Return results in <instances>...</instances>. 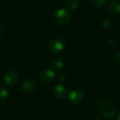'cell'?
<instances>
[{
	"label": "cell",
	"mask_w": 120,
	"mask_h": 120,
	"mask_svg": "<svg viewBox=\"0 0 120 120\" xmlns=\"http://www.w3.org/2000/svg\"><path fill=\"white\" fill-rule=\"evenodd\" d=\"M99 111L101 115L107 118L112 117L117 112V105L111 100L104 99L99 104Z\"/></svg>",
	"instance_id": "cell-1"
},
{
	"label": "cell",
	"mask_w": 120,
	"mask_h": 120,
	"mask_svg": "<svg viewBox=\"0 0 120 120\" xmlns=\"http://www.w3.org/2000/svg\"><path fill=\"white\" fill-rule=\"evenodd\" d=\"M55 21L61 25H68L71 20V15L70 12L64 8H60L55 11L54 14Z\"/></svg>",
	"instance_id": "cell-2"
},
{
	"label": "cell",
	"mask_w": 120,
	"mask_h": 120,
	"mask_svg": "<svg viewBox=\"0 0 120 120\" xmlns=\"http://www.w3.org/2000/svg\"><path fill=\"white\" fill-rule=\"evenodd\" d=\"M50 50L54 53H57L61 52L64 49V41L60 38H54L52 39L49 44Z\"/></svg>",
	"instance_id": "cell-3"
},
{
	"label": "cell",
	"mask_w": 120,
	"mask_h": 120,
	"mask_svg": "<svg viewBox=\"0 0 120 120\" xmlns=\"http://www.w3.org/2000/svg\"><path fill=\"white\" fill-rule=\"evenodd\" d=\"M52 95L57 99H64L67 96L66 89L61 84L54 86L52 89Z\"/></svg>",
	"instance_id": "cell-4"
},
{
	"label": "cell",
	"mask_w": 120,
	"mask_h": 120,
	"mask_svg": "<svg viewBox=\"0 0 120 120\" xmlns=\"http://www.w3.org/2000/svg\"><path fill=\"white\" fill-rule=\"evenodd\" d=\"M18 81V75L13 70L7 71L4 76V82L8 86H13Z\"/></svg>",
	"instance_id": "cell-5"
},
{
	"label": "cell",
	"mask_w": 120,
	"mask_h": 120,
	"mask_svg": "<svg viewBox=\"0 0 120 120\" xmlns=\"http://www.w3.org/2000/svg\"><path fill=\"white\" fill-rule=\"evenodd\" d=\"M55 78V73L51 69L44 70L40 74V79L43 83H50Z\"/></svg>",
	"instance_id": "cell-6"
},
{
	"label": "cell",
	"mask_w": 120,
	"mask_h": 120,
	"mask_svg": "<svg viewBox=\"0 0 120 120\" xmlns=\"http://www.w3.org/2000/svg\"><path fill=\"white\" fill-rule=\"evenodd\" d=\"M84 98V94L82 90L81 89H75L72 91L69 95V98L70 101L74 104H78L83 101Z\"/></svg>",
	"instance_id": "cell-7"
},
{
	"label": "cell",
	"mask_w": 120,
	"mask_h": 120,
	"mask_svg": "<svg viewBox=\"0 0 120 120\" xmlns=\"http://www.w3.org/2000/svg\"><path fill=\"white\" fill-rule=\"evenodd\" d=\"M37 82L32 79H25L22 83V85H21L22 89L25 93H32L37 89Z\"/></svg>",
	"instance_id": "cell-8"
},
{
	"label": "cell",
	"mask_w": 120,
	"mask_h": 120,
	"mask_svg": "<svg viewBox=\"0 0 120 120\" xmlns=\"http://www.w3.org/2000/svg\"><path fill=\"white\" fill-rule=\"evenodd\" d=\"M109 11L112 15H118L120 13V4L116 1H112L108 6Z\"/></svg>",
	"instance_id": "cell-9"
},
{
	"label": "cell",
	"mask_w": 120,
	"mask_h": 120,
	"mask_svg": "<svg viewBox=\"0 0 120 120\" xmlns=\"http://www.w3.org/2000/svg\"><path fill=\"white\" fill-rule=\"evenodd\" d=\"M114 25H115L114 20L110 18H107V19L104 20L103 22V26L106 30L112 29L114 27Z\"/></svg>",
	"instance_id": "cell-10"
},
{
	"label": "cell",
	"mask_w": 120,
	"mask_h": 120,
	"mask_svg": "<svg viewBox=\"0 0 120 120\" xmlns=\"http://www.w3.org/2000/svg\"><path fill=\"white\" fill-rule=\"evenodd\" d=\"M80 4L79 0H69L67 3V6L71 10L76 9Z\"/></svg>",
	"instance_id": "cell-11"
},
{
	"label": "cell",
	"mask_w": 120,
	"mask_h": 120,
	"mask_svg": "<svg viewBox=\"0 0 120 120\" xmlns=\"http://www.w3.org/2000/svg\"><path fill=\"white\" fill-rule=\"evenodd\" d=\"M90 1L93 6L98 8L104 7L108 1V0H90Z\"/></svg>",
	"instance_id": "cell-12"
},
{
	"label": "cell",
	"mask_w": 120,
	"mask_h": 120,
	"mask_svg": "<svg viewBox=\"0 0 120 120\" xmlns=\"http://www.w3.org/2000/svg\"><path fill=\"white\" fill-rule=\"evenodd\" d=\"M8 96V89L6 87L2 86L0 88V99L4 100Z\"/></svg>",
	"instance_id": "cell-13"
},
{
	"label": "cell",
	"mask_w": 120,
	"mask_h": 120,
	"mask_svg": "<svg viewBox=\"0 0 120 120\" xmlns=\"http://www.w3.org/2000/svg\"><path fill=\"white\" fill-rule=\"evenodd\" d=\"M63 66V61L60 58H56L53 61V67L56 70H60Z\"/></svg>",
	"instance_id": "cell-14"
},
{
	"label": "cell",
	"mask_w": 120,
	"mask_h": 120,
	"mask_svg": "<svg viewBox=\"0 0 120 120\" xmlns=\"http://www.w3.org/2000/svg\"><path fill=\"white\" fill-rule=\"evenodd\" d=\"M116 60L119 63H120V50L117 51V53L116 54Z\"/></svg>",
	"instance_id": "cell-15"
},
{
	"label": "cell",
	"mask_w": 120,
	"mask_h": 120,
	"mask_svg": "<svg viewBox=\"0 0 120 120\" xmlns=\"http://www.w3.org/2000/svg\"><path fill=\"white\" fill-rule=\"evenodd\" d=\"M117 120H120V110L118 113V115H117Z\"/></svg>",
	"instance_id": "cell-16"
},
{
	"label": "cell",
	"mask_w": 120,
	"mask_h": 120,
	"mask_svg": "<svg viewBox=\"0 0 120 120\" xmlns=\"http://www.w3.org/2000/svg\"><path fill=\"white\" fill-rule=\"evenodd\" d=\"M2 33H3V31H2V29L0 27V36H1V34H2Z\"/></svg>",
	"instance_id": "cell-17"
},
{
	"label": "cell",
	"mask_w": 120,
	"mask_h": 120,
	"mask_svg": "<svg viewBox=\"0 0 120 120\" xmlns=\"http://www.w3.org/2000/svg\"><path fill=\"white\" fill-rule=\"evenodd\" d=\"M94 120H102V119H100V118H96V119H95Z\"/></svg>",
	"instance_id": "cell-18"
}]
</instances>
